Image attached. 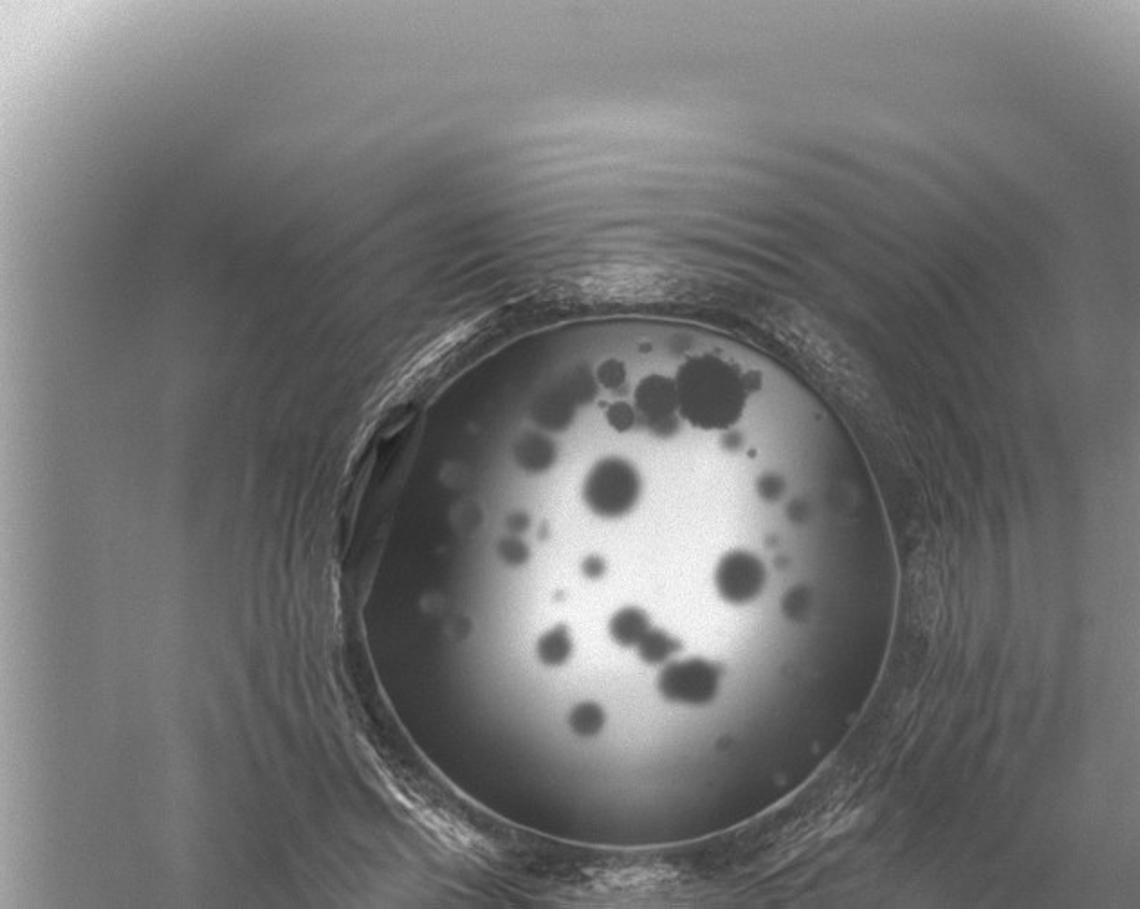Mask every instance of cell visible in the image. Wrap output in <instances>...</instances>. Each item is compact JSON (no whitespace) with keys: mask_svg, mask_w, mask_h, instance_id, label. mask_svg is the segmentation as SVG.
I'll use <instances>...</instances> for the list:
<instances>
[{"mask_svg":"<svg viewBox=\"0 0 1140 909\" xmlns=\"http://www.w3.org/2000/svg\"><path fill=\"white\" fill-rule=\"evenodd\" d=\"M745 397L744 379L726 363L706 359L682 372V415L700 430L731 428L744 414Z\"/></svg>","mask_w":1140,"mask_h":909,"instance_id":"1","label":"cell"},{"mask_svg":"<svg viewBox=\"0 0 1140 909\" xmlns=\"http://www.w3.org/2000/svg\"><path fill=\"white\" fill-rule=\"evenodd\" d=\"M641 495V478L625 459L608 457L590 469L583 486V500L594 515L621 518L634 509Z\"/></svg>","mask_w":1140,"mask_h":909,"instance_id":"2","label":"cell"},{"mask_svg":"<svg viewBox=\"0 0 1140 909\" xmlns=\"http://www.w3.org/2000/svg\"><path fill=\"white\" fill-rule=\"evenodd\" d=\"M722 668L706 659L670 662L657 677L661 697L682 706H706L718 695Z\"/></svg>","mask_w":1140,"mask_h":909,"instance_id":"3","label":"cell"},{"mask_svg":"<svg viewBox=\"0 0 1140 909\" xmlns=\"http://www.w3.org/2000/svg\"><path fill=\"white\" fill-rule=\"evenodd\" d=\"M764 563L747 551H731L724 554L715 569V588L718 596L729 605H747L764 592Z\"/></svg>","mask_w":1140,"mask_h":909,"instance_id":"4","label":"cell"},{"mask_svg":"<svg viewBox=\"0 0 1140 909\" xmlns=\"http://www.w3.org/2000/svg\"><path fill=\"white\" fill-rule=\"evenodd\" d=\"M670 386L661 379L644 381L637 392V406L648 424L650 432L659 439H670L677 432V424L673 419L675 412V399H673Z\"/></svg>","mask_w":1140,"mask_h":909,"instance_id":"5","label":"cell"},{"mask_svg":"<svg viewBox=\"0 0 1140 909\" xmlns=\"http://www.w3.org/2000/svg\"><path fill=\"white\" fill-rule=\"evenodd\" d=\"M650 628V619L644 610L637 606H625L610 619L608 634L614 643L623 648H637Z\"/></svg>","mask_w":1140,"mask_h":909,"instance_id":"6","label":"cell"},{"mask_svg":"<svg viewBox=\"0 0 1140 909\" xmlns=\"http://www.w3.org/2000/svg\"><path fill=\"white\" fill-rule=\"evenodd\" d=\"M515 459L520 468L529 473L547 471L556 460V446L547 437L527 433L516 442Z\"/></svg>","mask_w":1140,"mask_h":909,"instance_id":"7","label":"cell"},{"mask_svg":"<svg viewBox=\"0 0 1140 909\" xmlns=\"http://www.w3.org/2000/svg\"><path fill=\"white\" fill-rule=\"evenodd\" d=\"M572 650H574V644H572L569 628L565 625L554 626L549 632H545L536 643L538 661L549 666V668L563 666L565 662L569 661Z\"/></svg>","mask_w":1140,"mask_h":909,"instance_id":"8","label":"cell"},{"mask_svg":"<svg viewBox=\"0 0 1140 909\" xmlns=\"http://www.w3.org/2000/svg\"><path fill=\"white\" fill-rule=\"evenodd\" d=\"M681 648L682 644L679 639L666 634L664 630L650 628L648 634L644 635L643 641L637 644V653H639L641 661L650 664V666H657V664L670 661Z\"/></svg>","mask_w":1140,"mask_h":909,"instance_id":"9","label":"cell"},{"mask_svg":"<svg viewBox=\"0 0 1140 909\" xmlns=\"http://www.w3.org/2000/svg\"><path fill=\"white\" fill-rule=\"evenodd\" d=\"M569 727L570 731L576 736L581 738H592L598 736L603 727L607 724V713L605 709L599 706L598 702L592 700H585L570 709L569 713Z\"/></svg>","mask_w":1140,"mask_h":909,"instance_id":"10","label":"cell"},{"mask_svg":"<svg viewBox=\"0 0 1140 909\" xmlns=\"http://www.w3.org/2000/svg\"><path fill=\"white\" fill-rule=\"evenodd\" d=\"M497 551L500 560L504 561L509 567H522V565H525V563L529 561V556H531L529 547H527L520 538H516V536H507L504 540H500Z\"/></svg>","mask_w":1140,"mask_h":909,"instance_id":"11","label":"cell"},{"mask_svg":"<svg viewBox=\"0 0 1140 909\" xmlns=\"http://www.w3.org/2000/svg\"><path fill=\"white\" fill-rule=\"evenodd\" d=\"M607 417L608 423L612 424V428L617 432H626L634 424V414L626 404H614Z\"/></svg>","mask_w":1140,"mask_h":909,"instance_id":"12","label":"cell"},{"mask_svg":"<svg viewBox=\"0 0 1140 909\" xmlns=\"http://www.w3.org/2000/svg\"><path fill=\"white\" fill-rule=\"evenodd\" d=\"M581 572L585 578L599 579L607 572V563L599 556H589L587 560L581 563Z\"/></svg>","mask_w":1140,"mask_h":909,"instance_id":"13","label":"cell"},{"mask_svg":"<svg viewBox=\"0 0 1140 909\" xmlns=\"http://www.w3.org/2000/svg\"><path fill=\"white\" fill-rule=\"evenodd\" d=\"M506 525L513 534L524 533L527 531V527L531 525V518L525 513H513V515L507 516Z\"/></svg>","mask_w":1140,"mask_h":909,"instance_id":"14","label":"cell"}]
</instances>
